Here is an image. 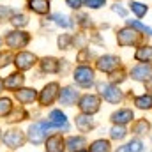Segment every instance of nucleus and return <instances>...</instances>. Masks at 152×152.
I'll list each match as a JSON object with an SVG mask.
<instances>
[{
    "instance_id": "1",
    "label": "nucleus",
    "mask_w": 152,
    "mask_h": 152,
    "mask_svg": "<svg viewBox=\"0 0 152 152\" xmlns=\"http://www.w3.org/2000/svg\"><path fill=\"white\" fill-rule=\"evenodd\" d=\"M55 133L51 122L46 117H39L36 120H32L27 129H25V136H27V143L32 147H42L44 140L48 138V134Z\"/></svg>"
},
{
    "instance_id": "2",
    "label": "nucleus",
    "mask_w": 152,
    "mask_h": 152,
    "mask_svg": "<svg viewBox=\"0 0 152 152\" xmlns=\"http://www.w3.org/2000/svg\"><path fill=\"white\" fill-rule=\"evenodd\" d=\"M94 90L99 94V97L103 99V103L112 104V106L124 104V103L127 101V92H126L122 87L110 83L108 80H97Z\"/></svg>"
},
{
    "instance_id": "3",
    "label": "nucleus",
    "mask_w": 152,
    "mask_h": 152,
    "mask_svg": "<svg viewBox=\"0 0 152 152\" xmlns=\"http://www.w3.org/2000/svg\"><path fill=\"white\" fill-rule=\"evenodd\" d=\"M97 71L92 64H75L71 71V80L80 90H94L97 83Z\"/></svg>"
},
{
    "instance_id": "4",
    "label": "nucleus",
    "mask_w": 152,
    "mask_h": 152,
    "mask_svg": "<svg viewBox=\"0 0 152 152\" xmlns=\"http://www.w3.org/2000/svg\"><path fill=\"white\" fill-rule=\"evenodd\" d=\"M4 37V46L11 51H20V50H27L32 44L34 36L28 30L23 28H9L2 34Z\"/></svg>"
},
{
    "instance_id": "5",
    "label": "nucleus",
    "mask_w": 152,
    "mask_h": 152,
    "mask_svg": "<svg viewBox=\"0 0 152 152\" xmlns=\"http://www.w3.org/2000/svg\"><path fill=\"white\" fill-rule=\"evenodd\" d=\"M60 88L62 83L58 80H50L46 81L37 94V106L41 110H50L58 103V96H60Z\"/></svg>"
},
{
    "instance_id": "6",
    "label": "nucleus",
    "mask_w": 152,
    "mask_h": 152,
    "mask_svg": "<svg viewBox=\"0 0 152 152\" xmlns=\"http://www.w3.org/2000/svg\"><path fill=\"white\" fill-rule=\"evenodd\" d=\"M27 145V136H25V129H21L20 126H7L4 129L2 134V147H5V151L9 152H18Z\"/></svg>"
},
{
    "instance_id": "7",
    "label": "nucleus",
    "mask_w": 152,
    "mask_h": 152,
    "mask_svg": "<svg viewBox=\"0 0 152 152\" xmlns=\"http://www.w3.org/2000/svg\"><path fill=\"white\" fill-rule=\"evenodd\" d=\"M101 108H103V99L99 97V94L94 90H85V92H81V96H80V99H78V103H76V110L80 112V113H85V115H92V117H96V115L101 112Z\"/></svg>"
},
{
    "instance_id": "8",
    "label": "nucleus",
    "mask_w": 152,
    "mask_h": 152,
    "mask_svg": "<svg viewBox=\"0 0 152 152\" xmlns=\"http://www.w3.org/2000/svg\"><path fill=\"white\" fill-rule=\"evenodd\" d=\"M143 41H147V39L140 32H136L134 28L127 27V25H122V27L115 28V42H117L118 48H136Z\"/></svg>"
},
{
    "instance_id": "9",
    "label": "nucleus",
    "mask_w": 152,
    "mask_h": 152,
    "mask_svg": "<svg viewBox=\"0 0 152 152\" xmlns=\"http://www.w3.org/2000/svg\"><path fill=\"white\" fill-rule=\"evenodd\" d=\"M46 118L51 122V126H53V129H55L57 133L69 134L71 129H73V120L69 118V115L66 113V110L60 108V106L50 108L48 113H46Z\"/></svg>"
},
{
    "instance_id": "10",
    "label": "nucleus",
    "mask_w": 152,
    "mask_h": 152,
    "mask_svg": "<svg viewBox=\"0 0 152 152\" xmlns=\"http://www.w3.org/2000/svg\"><path fill=\"white\" fill-rule=\"evenodd\" d=\"M37 62H39V55L30 51V50H20V51H14V57H12V67L16 71H21V73H28V71H34L37 69Z\"/></svg>"
},
{
    "instance_id": "11",
    "label": "nucleus",
    "mask_w": 152,
    "mask_h": 152,
    "mask_svg": "<svg viewBox=\"0 0 152 152\" xmlns=\"http://www.w3.org/2000/svg\"><path fill=\"white\" fill-rule=\"evenodd\" d=\"M124 62H122V58L117 55V53H101V55H97L96 57V60H94V67H96V71L99 73V75H108V73H112L113 69L117 67H120Z\"/></svg>"
},
{
    "instance_id": "12",
    "label": "nucleus",
    "mask_w": 152,
    "mask_h": 152,
    "mask_svg": "<svg viewBox=\"0 0 152 152\" xmlns=\"http://www.w3.org/2000/svg\"><path fill=\"white\" fill-rule=\"evenodd\" d=\"M81 96V90L76 87L75 83H67V85H62L60 88V96H58V106L60 108H75L78 99Z\"/></svg>"
},
{
    "instance_id": "13",
    "label": "nucleus",
    "mask_w": 152,
    "mask_h": 152,
    "mask_svg": "<svg viewBox=\"0 0 152 152\" xmlns=\"http://www.w3.org/2000/svg\"><path fill=\"white\" fill-rule=\"evenodd\" d=\"M37 94H39V88L25 85L20 90H16L14 94H11V96H12V99H14L16 104L23 106V108H30V106L37 104Z\"/></svg>"
},
{
    "instance_id": "14",
    "label": "nucleus",
    "mask_w": 152,
    "mask_h": 152,
    "mask_svg": "<svg viewBox=\"0 0 152 152\" xmlns=\"http://www.w3.org/2000/svg\"><path fill=\"white\" fill-rule=\"evenodd\" d=\"M134 118H136V112H134L133 106H117L113 112L110 113V117H108L110 124L126 126V127H129Z\"/></svg>"
},
{
    "instance_id": "15",
    "label": "nucleus",
    "mask_w": 152,
    "mask_h": 152,
    "mask_svg": "<svg viewBox=\"0 0 152 152\" xmlns=\"http://www.w3.org/2000/svg\"><path fill=\"white\" fill-rule=\"evenodd\" d=\"M37 71L41 76H58L60 75V57H55V55L39 57Z\"/></svg>"
},
{
    "instance_id": "16",
    "label": "nucleus",
    "mask_w": 152,
    "mask_h": 152,
    "mask_svg": "<svg viewBox=\"0 0 152 152\" xmlns=\"http://www.w3.org/2000/svg\"><path fill=\"white\" fill-rule=\"evenodd\" d=\"M46 23H51L55 28H60V30H71L75 28V16L71 14H66V12H60V11H51L46 18H42Z\"/></svg>"
},
{
    "instance_id": "17",
    "label": "nucleus",
    "mask_w": 152,
    "mask_h": 152,
    "mask_svg": "<svg viewBox=\"0 0 152 152\" xmlns=\"http://www.w3.org/2000/svg\"><path fill=\"white\" fill-rule=\"evenodd\" d=\"M27 85V73H21V71H16L12 69L11 73L4 76V88H5V94H14L16 90H20L21 87Z\"/></svg>"
},
{
    "instance_id": "18",
    "label": "nucleus",
    "mask_w": 152,
    "mask_h": 152,
    "mask_svg": "<svg viewBox=\"0 0 152 152\" xmlns=\"http://www.w3.org/2000/svg\"><path fill=\"white\" fill-rule=\"evenodd\" d=\"M129 71V80L145 85L149 80H152V64H138L134 62L131 67H127Z\"/></svg>"
},
{
    "instance_id": "19",
    "label": "nucleus",
    "mask_w": 152,
    "mask_h": 152,
    "mask_svg": "<svg viewBox=\"0 0 152 152\" xmlns=\"http://www.w3.org/2000/svg\"><path fill=\"white\" fill-rule=\"evenodd\" d=\"M129 133L131 136H138V138H147L152 133V120L147 117H136L133 120V124L129 126Z\"/></svg>"
},
{
    "instance_id": "20",
    "label": "nucleus",
    "mask_w": 152,
    "mask_h": 152,
    "mask_svg": "<svg viewBox=\"0 0 152 152\" xmlns=\"http://www.w3.org/2000/svg\"><path fill=\"white\" fill-rule=\"evenodd\" d=\"M73 127L78 133H81V134H88V133H92L97 127V122H96V118L92 115H85V113L78 112L73 117Z\"/></svg>"
},
{
    "instance_id": "21",
    "label": "nucleus",
    "mask_w": 152,
    "mask_h": 152,
    "mask_svg": "<svg viewBox=\"0 0 152 152\" xmlns=\"http://www.w3.org/2000/svg\"><path fill=\"white\" fill-rule=\"evenodd\" d=\"M25 11L37 18H46L51 12V0H25Z\"/></svg>"
},
{
    "instance_id": "22",
    "label": "nucleus",
    "mask_w": 152,
    "mask_h": 152,
    "mask_svg": "<svg viewBox=\"0 0 152 152\" xmlns=\"http://www.w3.org/2000/svg\"><path fill=\"white\" fill-rule=\"evenodd\" d=\"M88 138L87 134L81 133H69L66 134V152H78L88 147Z\"/></svg>"
},
{
    "instance_id": "23",
    "label": "nucleus",
    "mask_w": 152,
    "mask_h": 152,
    "mask_svg": "<svg viewBox=\"0 0 152 152\" xmlns=\"http://www.w3.org/2000/svg\"><path fill=\"white\" fill-rule=\"evenodd\" d=\"M44 152H66V134L62 133H51L42 143Z\"/></svg>"
},
{
    "instance_id": "24",
    "label": "nucleus",
    "mask_w": 152,
    "mask_h": 152,
    "mask_svg": "<svg viewBox=\"0 0 152 152\" xmlns=\"http://www.w3.org/2000/svg\"><path fill=\"white\" fill-rule=\"evenodd\" d=\"M131 104L138 112H145V113L147 112H152V92L145 90L142 94H134L131 97Z\"/></svg>"
},
{
    "instance_id": "25",
    "label": "nucleus",
    "mask_w": 152,
    "mask_h": 152,
    "mask_svg": "<svg viewBox=\"0 0 152 152\" xmlns=\"http://www.w3.org/2000/svg\"><path fill=\"white\" fill-rule=\"evenodd\" d=\"M133 60L138 64H152V44L149 41H143L140 46L134 48Z\"/></svg>"
},
{
    "instance_id": "26",
    "label": "nucleus",
    "mask_w": 152,
    "mask_h": 152,
    "mask_svg": "<svg viewBox=\"0 0 152 152\" xmlns=\"http://www.w3.org/2000/svg\"><path fill=\"white\" fill-rule=\"evenodd\" d=\"M28 25H30V14L27 11L14 9L11 18H9V27L11 28H23V30H27Z\"/></svg>"
},
{
    "instance_id": "27",
    "label": "nucleus",
    "mask_w": 152,
    "mask_h": 152,
    "mask_svg": "<svg viewBox=\"0 0 152 152\" xmlns=\"http://www.w3.org/2000/svg\"><path fill=\"white\" fill-rule=\"evenodd\" d=\"M75 23H76V28L81 30V32H92V30H96V23L90 18L88 11L81 9V11L75 12Z\"/></svg>"
},
{
    "instance_id": "28",
    "label": "nucleus",
    "mask_w": 152,
    "mask_h": 152,
    "mask_svg": "<svg viewBox=\"0 0 152 152\" xmlns=\"http://www.w3.org/2000/svg\"><path fill=\"white\" fill-rule=\"evenodd\" d=\"M30 117H32V113L28 112V108H23V106L16 104L14 110H12V112L9 113V117L5 118V124H7V126H20L21 122L28 120Z\"/></svg>"
},
{
    "instance_id": "29",
    "label": "nucleus",
    "mask_w": 152,
    "mask_h": 152,
    "mask_svg": "<svg viewBox=\"0 0 152 152\" xmlns=\"http://www.w3.org/2000/svg\"><path fill=\"white\" fill-rule=\"evenodd\" d=\"M88 152H113V142L104 136H97L88 142Z\"/></svg>"
},
{
    "instance_id": "30",
    "label": "nucleus",
    "mask_w": 152,
    "mask_h": 152,
    "mask_svg": "<svg viewBox=\"0 0 152 152\" xmlns=\"http://www.w3.org/2000/svg\"><path fill=\"white\" fill-rule=\"evenodd\" d=\"M129 136H131V133H129V127H126V126H115V124H112L110 129H108V138L113 143H117V145L127 142Z\"/></svg>"
},
{
    "instance_id": "31",
    "label": "nucleus",
    "mask_w": 152,
    "mask_h": 152,
    "mask_svg": "<svg viewBox=\"0 0 152 152\" xmlns=\"http://www.w3.org/2000/svg\"><path fill=\"white\" fill-rule=\"evenodd\" d=\"M127 9H129V14H133L136 20H143L149 14L151 5L142 2V0H129L127 2Z\"/></svg>"
},
{
    "instance_id": "32",
    "label": "nucleus",
    "mask_w": 152,
    "mask_h": 152,
    "mask_svg": "<svg viewBox=\"0 0 152 152\" xmlns=\"http://www.w3.org/2000/svg\"><path fill=\"white\" fill-rule=\"evenodd\" d=\"M106 80H108L110 83H113V85L122 87V85L129 80V71H127V67L122 64L120 67H117V69H113L112 73H108V75H106Z\"/></svg>"
},
{
    "instance_id": "33",
    "label": "nucleus",
    "mask_w": 152,
    "mask_h": 152,
    "mask_svg": "<svg viewBox=\"0 0 152 152\" xmlns=\"http://www.w3.org/2000/svg\"><path fill=\"white\" fill-rule=\"evenodd\" d=\"M124 21H126L124 25H127V27L134 28L136 32H140L145 39H152V27H151V25H147V23H143V20H136V18H134V20H133V18H131V20H127V18H126Z\"/></svg>"
},
{
    "instance_id": "34",
    "label": "nucleus",
    "mask_w": 152,
    "mask_h": 152,
    "mask_svg": "<svg viewBox=\"0 0 152 152\" xmlns=\"http://www.w3.org/2000/svg\"><path fill=\"white\" fill-rule=\"evenodd\" d=\"M96 57H97V53L94 51V48L88 44V46H85V48H80V50H76V64H94V60H96Z\"/></svg>"
},
{
    "instance_id": "35",
    "label": "nucleus",
    "mask_w": 152,
    "mask_h": 152,
    "mask_svg": "<svg viewBox=\"0 0 152 152\" xmlns=\"http://www.w3.org/2000/svg\"><path fill=\"white\" fill-rule=\"evenodd\" d=\"M57 50L60 51H69L71 48H75V41H73V32L69 30H62V34H58L55 39Z\"/></svg>"
},
{
    "instance_id": "36",
    "label": "nucleus",
    "mask_w": 152,
    "mask_h": 152,
    "mask_svg": "<svg viewBox=\"0 0 152 152\" xmlns=\"http://www.w3.org/2000/svg\"><path fill=\"white\" fill-rule=\"evenodd\" d=\"M14 106H16V103H14L12 96L2 94L0 96V120H5L9 117V113L14 110Z\"/></svg>"
},
{
    "instance_id": "37",
    "label": "nucleus",
    "mask_w": 152,
    "mask_h": 152,
    "mask_svg": "<svg viewBox=\"0 0 152 152\" xmlns=\"http://www.w3.org/2000/svg\"><path fill=\"white\" fill-rule=\"evenodd\" d=\"M12 57H14V51L4 48L0 50V71H5L7 67L12 66Z\"/></svg>"
},
{
    "instance_id": "38",
    "label": "nucleus",
    "mask_w": 152,
    "mask_h": 152,
    "mask_svg": "<svg viewBox=\"0 0 152 152\" xmlns=\"http://www.w3.org/2000/svg\"><path fill=\"white\" fill-rule=\"evenodd\" d=\"M73 41H75V48L76 50L88 46V32H81V30L73 32Z\"/></svg>"
},
{
    "instance_id": "39",
    "label": "nucleus",
    "mask_w": 152,
    "mask_h": 152,
    "mask_svg": "<svg viewBox=\"0 0 152 152\" xmlns=\"http://www.w3.org/2000/svg\"><path fill=\"white\" fill-rule=\"evenodd\" d=\"M108 5V0H85L83 9L85 11H99Z\"/></svg>"
},
{
    "instance_id": "40",
    "label": "nucleus",
    "mask_w": 152,
    "mask_h": 152,
    "mask_svg": "<svg viewBox=\"0 0 152 152\" xmlns=\"http://www.w3.org/2000/svg\"><path fill=\"white\" fill-rule=\"evenodd\" d=\"M110 11L117 14L118 18H122V20H126L127 18V14H129V9H127V5H122L120 2H113L112 5H110Z\"/></svg>"
},
{
    "instance_id": "41",
    "label": "nucleus",
    "mask_w": 152,
    "mask_h": 152,
    "mask_svg": "<svg viewBox=\"0 0 152 152\" xmlns=\"http://www.w3.org/2000/svg\"><path fill=\"white\" fill-rule=\"evenodd\" d=\"M127 145H129L131 152H140L145 147V140L143 138H138V136H129L127 138Z\"/></svg>"
},
{
    "instance_id": "42",
    "label": "nucleus",
    "mask_w": 152,
    "mask_h": 152,
    "mask_svg": "<svg viewBox=\"0 0 152 152\" xmlns=\"http://www.w3.org/2000/svg\"><path fill=\"white\" fill-rule=\"evenodd\" d=\"M12 7L11 5H5V4H0V25H5L9 23V18L12 14Z\"/></svg>"
},
{
    "instance_id": "43",
    "label": "nucleus",
    "mask_w": 152,
    "mask_h": 152,
    "mask_svg": "<svg viewBox=\"0 0 152 152\" xmlns=\"http://www.w3.org/2000/svg\"><path fill=\"white\" fill-rule=\"evenodd\" d=\"M73 64L67 60V58H60V75L58 76H71V71H73Z\"/></svg>"
},
{
    "instance_id": "44",
    "label": "nucleus",
    "mask_w": 152,
    "mask_h": 152,
    "mask_svg": "<svg viewBox=\"0 0 152 152\" xmlns=\"http://www.w3.org/2000/svg\"><path fill=\"white\" fill-rule=\"evenodd\" d=\"M64 4L71 9V11H75V12H78V11H81L83 9V4H85V0H64Z\"/></svg>"
},
{
    "instance_id": "45",
    "label": "nucleus",
    "mask_w": 152,
    "mask_h": 152,
    "mask_svg": "<svg viewBox=\"0 0 152 152\" xmlns=\"http://www.w3.org/2000/svg\"><path fill=\"white\" fill-rule=\"evenodd\" d=\"M113 152H131V149H129L127 142H124V143H118V145L113 149Z\"/></svg>"
},
{
    "instance_id": "46",
    "label": "nucleus",
    "mask_w": 152,
    "mask_h": 152,
    "mask_svg": "<svg viewBox=\"0 0 152 152\" xmlns=\"http://www.w3.org/2000/svg\"><path fill=\"white\" fill-rule=\"evenodd\" d=\"M5 94V88H4V76H0V96Z\"/></svg>"
},
{
    "instance_id": "47",
    "label": "nucleus",
    "mask_w": 152,
    "mask_h": 152,
    "mask_svg": "<svg viewBox=\"0 0 152 152\" xmlns=\"http://www.w3.org/2000/svg\"><path fill=\"white\" fill-rule=\"evenodd\" d=\"M145 90H149V92H152V80H149V81L145 83Z\"/></svg>"
},
{
    "instance_id": "48",
    "label": "nucleus",
    "mask_w": 152,
    "mask_h": 152,
    "mask_svg": "<svg viewBox=\"0 0 152 152\" xmlns=\"http://www.w3.org/2000/svg\"><path fill=\"white\" fill-rule=\"evenodd\" d=\"M140 152H152V147H147V145H145V147H143Z\"/></svg>"
},
{
    "instance_id": "49",
    "label": "nucleus",
    "mask_w": 152,
    "mask_h": 152,
    "mask_svg": "<svg viewBox=\"0 0 152 152\" xmlns=\"http://www.w3.org/2000/svg\"><path fill=\"white\" fill-rule=\"evenodd\" d=\"M5 46H4V37H2V34H0V50H4Z\"/></svg>"
},
{
    "instance_id": "50",
    "label": "nucleus",
    "mask_w": 152,
    "mask_h": 152,
    "mask_svg": "<svg viewBox=\"0 0 152 152\" xmlns=\"http://www.w3.org/2000/svg\"><path fill=\"white\" fill-rule=\"evenodd\" d=\"M2 134H4V127H0V147H2Z\"/></svg>"
},
{
    "instance_id": "51",
    "label": "nucleus",
    "mask_w": 152,
    "mask_h": 152,
    "mask_svg": "<svg viewBox=\"0 0 152 152\" xmlns=\"http://www.w3.org/2000/svg\"><path fill=\"white\" fill-rule=\"evenodd\" d=\"M78 152H88V149H83V151H78Z\"/></svg>"
},
{
    "instance_id": "52",
    "label": "nucleus",
    "mask_w": 152,
    "mask_h": 152,
    "mask_svg": "<svg viewBox=\"0 0 152 152\" xmlns=\"http://www.w3.org/2000/svg\"><path fill=\"white\" fill-rule=\"evenodd\" d=\"M149 140H151V145H152V133H151V136H149Z\"/></svg>"
},
{
    "instance_id": "53",
    "label": "nucleus",
    "mask_w": 152,
    "mask_h": 152,
    "mask_svg": "<svg viewBox=\"0 0 152 152\" xmlns=\"http://www.w3.org/2000/svg\"><path fill=\"white\" fill-rule=\"evenodd\" d=\"M108 2H122V0H108Z\"/></svg>"
},
{
    "instance_id": "54",
    "label": "nucleus",
    "mask_w": 152,
    "mask_h": 152,
    "mask_svg": "<svg viewBox=\"0 0 152 152\" xmlns=\"http://www.w3.org/2000/svg\"><path fill=\"white\" fill-rule=\"evenodd\" d=\"M51 2H53V0H51Z\"/></svg>"
},
{
    "instance_id": "55",
    "label": "nucleus",
    "mask_w": 152,
    "mask_h": 152,
    "mask_svg": "<svg viewBox=\"0 0 152 152\" xmlns=\"http://www.w3.org/2000/svg\"><path fill=\"white\" fill-rule=\"evenodd\" d=\"M42 152H44V151H42Z\"/></svg>"
},
{
    "instance_id": "56",
    "label": "nucleus",
    "mask_w": 152,
    "mask_h": 152,
    "mask_svg": "<svg viewBox=\"0 0 152 152\" xmlns=\"http://www.w3.org/2000/svg\"><path fill=\"white\" fill-rule=\"evenodd\" d=\"M7 152H9V151H7Z\"/></svg>"
}]
</instances>
